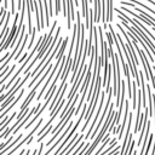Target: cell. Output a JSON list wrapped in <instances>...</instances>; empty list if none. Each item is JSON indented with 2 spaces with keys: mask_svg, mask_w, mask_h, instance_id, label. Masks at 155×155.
Wrapping results in <instances>:
<instances>
[{
  "mask_svg": "<svg viewBox=\"0 0 155 155\" xmlns=\"http://www.w3.org/2000/svg\"><path fill=\"white\" fill-rule=\"evenodd\" d=\"M15 117H17V113H13V114H11V116L8 117V120H7V121H6V122H5V124H4V125L0 127V132H1V133H2V132H4V131L7 128V127H10L8 125H10V122H11V121H12Z\"/></svg>",
  "mask_w": 155,
  "mask_h": 155,
  "instance_id": "12",
  "label": "cell"
},
{
  "mask_svg": "<svg viewBox=\"0 0 155 155\" xmlns=\"http://www.w3.org/2000/svg\"><path fill=\"white\" fill-rule=\"evenodd\" d=\"M7 7H8V1L4 0V8H7Z\"/></svg>",
  "mask_w": 155,
  "mask_h": 155,
  "instance_id": "18",
  "label": "cell"
},
{
  "mask_svg": "<svg viewBox=\"0 0 155 155\" xmlns=\"http://www.w3.org/2000/svg\"><path fill=\"white\" fill-rule=\"evenodd\" d=\"M41 124H42V117H41V119H39V121L36 122V125L34 126V128H33V130L29 132V134H28V136H24V138H23V139H22V140H21V142H19V143H18V144L15 147V148H12V149H11V150H10V151L6 154V155H12V154H13L15 151H17V150H18V149H19V148H21V147L24 144V143H27V142H28V140H29V139L33 137V134H34V133H35V132L39 130V127H40V125H41Z\"/></svg>",
  "mask_w": 155,
  "mask_h": 155,
  "instance_id": "4",
  "label": "cell"
},
{
  "mask_svg": "<svg viewBox=\"0 0 155 155\" xmlns=\"http://www.w3.org/2000/svg\"><path fill=\"white\" fill-rule=\"evenodd\" d=\"M114 104H110V108H109V111H108V115H107V119H105V121H104V124H103V126H102V130L99 131V133L97 134V137L93 139V143L90 145V148H88V150L84 154V155H91L92 153H93V150L96 149V147L99 144V142L104 138V134H105V132L109 130V127L111 126V122H113V120H114V117H115V111H114Z\"/></svg>",
  "mask_w": 155,
  "mask_h": 155,
  "instance_id": "1",
  "label": "cell"
},
{
  "mask_svg": "<svg viewBox=\"0 0 155 155\" xmlns=\"http://www.w3.org/2000/svg\"><path fill=\"white\" fill-rule=\"evenodd\" d=\"M36 30H38V28H33V31H31V34H30V36H31V39H30V42H29V46H28V50L33 46V44H34V41H35V34H36Z\"/></svg>",
  "mask_w": 155,
  "mask_h": 155,
  "instance_id": "14",
  "label": "cell"
},
{
  "mask_svg": "<svg viewBox=\"0 0 155 155\" xmlns=\"http://www.w3.org/2000/svg\"><path fill=\"white\" fill-rule=\"evenodd\" d=\"M23 93H24V88H22V90H21L19 94H18V96H17V98H16V99H15V101H13V102H12V103L10 104V107H7V108H6V109H5V110H4V111H2L1 114H0V117H1V119L6 117V114H7V113H10V109H12V108H13V107H15V105H16V104L18 103V101H19V99L22 98Z\"/></svg>",
  "mask_w": 155,
  "mask_h": 155,
  "instance_id": "7",
  "label": "cell"
},
{
  "mask_svg": "<svg viewBox=\"0 0 155 155\" xmlns=\"http://www.w3.org/2000/svg\"><path fill=\"white\" fill-rule=\"evenodd\" d=\"M115 145H117V140H116V138H114V139H111L110 142H109V144H108V147H107V149H104L99 155H107V154H109L111 150H113V148L115 147Z\"/></svg>",
  "mask_w": 155,
  "mask_h": 155,
  "instance_id": "11",
  "label": "cell"
},
{
  "mask_svg": "<svg viewBox=\"0 0 155 155\" xmlns=\"http://www.w3.org/2000/svg\"><path fill=\"white\" fill-rule=\"evenodd\" d=\"M114 38H113V35H111V33L109 31V33H107V41H108V45L110 46V47H113V44H114V40H113Z\"/></svg>",
  "mask_w": 155,
  "mask_h": 155,
  "instance_id": "16",
  "label": "cell"
},
{
  "mask_svg": "<svg viewBox=\"0 0 155 155\" xmlns=\"http://www.w3.org/2000/svg\"><path fill=\"white\" fill-rule=\"evenodd\" d=\"M62 62V61H61ZM58 64H59V61H56V64H54V67H53V69H52V71H51V74L48 75V79L45 81V84H44V86L41 87V90H40V92H39V94H38V97H36V101L39 102L40 101V98L42 97V94L45 93V91H46V88H47V86H48V84H50V81H51V78L56 74V71H57V69H59V67H58Z\"/></svg>",
  "mask_w": 155,
  "mask_h": 155,
  "instance_id": "5",
  "label": "cell"
},
{
  "mask_svg": "<svg viewBox=\"0 0 155 155\" xmlns=\"http://www.w3.org/2000/svg\"><path fill=\"white\" fill-rule=\"evenodd\" d=\"M101 1L102 0H93L94 2V22L102 21V7H101Z\"/></svg>",
  "mask_w": 155,
  "mask_h": 155,
  "instance_id": "8",
  "label": "cell"
},
{
  "mask_svg": "<svg viewBox=\"0 0 155 155\" xmlns=\"http://www.w3.org/2000/svg\"><path fill=\"white\" fill-rule=\"evenodd\" d=\"M38 88H39V87H38L36 85H35V86L33 87V90H31V91H30V93H29V94L27 96V98H25V101L23 102V104H22V107L19 108V111H18V113H22V111H24V110H25V109H27V108L29 107V104H30V102H31V101L34 99V97H35V94H36V90H38Z\"/></svg>",
  "mask_w": 155,
  "mask_h": 155,
  "instance_id": "6",
  "label": "cell"
},
{
  "mask_svg": "<svg viewBox=\"0 0 155 155\" xmlns=\"http://www.w3.org/2000/svg\"><path fill=\"white\" fill-rule=\"evenodd\" d=\"M104 99H105V91L101 92V98H99V105H98V108H97V114H96L93 121L91 122V126H90V128H88V131H87V134H85V139H86V140H87V138L91 137L92 132L94 131L96 125H97V119H101V111H102V108H103V104H104Z\"/></svg>",
  "mask_w": 155,
  "mask_h": 155,
  "instance_id": "3",
  "label": "cell"
},
{
  "mask_svg": "<svg viewBox=\"0 0 155 155\" xmlns=\"http://www.w3.org/2000/svg\"><path fill=\"white\" fill-rule=\"evenodd\" d=\"M31 155H38V149H34V150L31 151Z\"/></svg>",
  "mask_w": 155,
  "mask_h": 155,
  "instance_id": "20",
  "label": "cell"
},
{
  "mask_svg": "<svg viewBox=\"0 0 155 155\" xmlns=\"http://www.w3.org/2000/svg\"><path fill=\"white\" fill-rule=\"evenodd\" d=\"M82 139H85V134H84V133H81V134L79 136L78 140H76V142H75V143H74V144H73V145H71V147H70V148L68 149V151H67V153H65L64 155H70V153H71L73 150H75V149H76V148H78V147L80 145V143L82 142Z\"/></svg>",
  "mask_w": 155,
  "mask_h": 155,
  "instance_id": "10",
  "label": "cell"
},
{
  "mask_svg": "<svg viewBox=\"0 0 155 155\" xmlns=\"http://www.w3.org/2000/svg\"><path fill=\"white\" fill-rule=\"evenodd\" d=\"M61 11V0H54V16H58Z\"/></svg>",
  "mask_w": 155,
  "mask_h": 155,
  "instance_id": "15",
  "label": "cell"
},
{
  "mask_svg": "<svg viewBox=\"0 0 155 155\" xmlns=\"http://www.w3.org/2000/svg\"><path fill=\"white\" fill-rule=\"evenodd\" d=\"M113 0H107V23H109L113 19Z\"/></svg>",
  "mask_w": 155,
  "mask_h": 155,
  "instance_id": "9",
  "label": "cell"
},
{
  "mask_svg": "<svg viewBox=\"0 0 155 155\" xmlns=\"http://www.w3.org/2000/svg\"><path fill=\"white\" fill-rule=\"evenodd\" d=\"M25 153H27V150H24V149H23V150H21V151H19V154H18V155H24Z\"/></svg>",
  "mask_w": 155,
  "mask_h": 155,
  "instance_id": "19",
  "label": "cell"
},
{
  "mask_svg": "<svg viewBox=\"0 0 155 155\" xmlns=\"http://www.w3.org/2000/svg\"><path fill=\"white\" fill-rule=\"evenodd\" d=\"M147 1H149V2H150V4H153V5H154V6H155V1H154V0H147Z\"/></svg>",
  "mask_w": 155,
  "mask_h": 155,
  "instance_id": "21",
  "label": "cell"
},
{
  "mask_svg": "<svg viewBox=\"0 0 155 155\" xmlns=\"http://www.w3.org/2000/svg\"><path fill=\"white\" fill-rule=\"evenodd\" d=\"M16 6H15V0H11V13H15Z\"/></svg>",
  "mask_w": 155,
  "mask_h": 155,
  "instance_id": "17",
  "label": "cell"
},
{
  "mask_svg": "<svg viewBox=\"0 0 155 155\" xmlns=\"http://www.w3.org/2000/svg\"><path fill=\"white\" fill-rule=\"evenodd\" d=\"M114 10L116 11V13L121 15V16H122V17H124V18H125L127 22H130V23L132 24V27L134 28V30L137 31V34H138V35H139V36H140V38L144 40V42H145V44L149 46V48H150V51H151L153 56L155 57V44L151 41L150 36H149V35H148V34H147V33H145V31H144V30H143V29H142V28H140V27H139V25H138V24L134 22V19H133V18H131L130 16H127L126 13H124V12L121 11V8H114Z\"/></svg>",
  "mask_w": 155,
  "mask_h": 155,
  "instance_id": "2",
  "label": "cell"
},
{
  "mask_svg": "<svg viewBox=\"0 0 155 155\" xmlns=\"http://www.w3.org/2000/svg\"><path fill=\"white\" fill-rule=\"evenodd\" d=\"M88 1H93V0H88Z\"/></svg>",
  "mask_w": 155,
  "mask_h": 155,
  "instance_id": "22",
  "label": "cell"
},
{
  "mask_svg": "<svg viewBox=\"0 0 155 155\" xmlns=\"http://www.w3.org/2000/svg\"><path fill=\"white\" fill-rule=\"evenodd\" d=\"M87 1L88 0H81V2H82V16H84V18H87L88 17V12H90V8L87 7Z\"/></svg>",
  "mask_w": 155,
  "mask_h": 155,
  "instance_id": "13",
  "label": "cell"
}]
</instances>
